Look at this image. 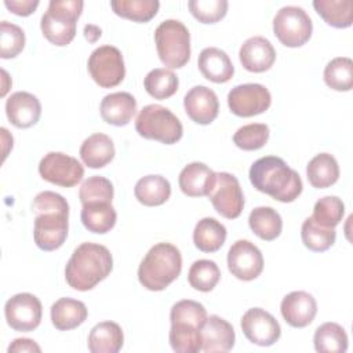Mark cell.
<instances>
[{"label": "cell", "mask_w": 353, "mask_h": 353, "mask_svg": "<svg viewBox=\"0 0 353 353\" xmlns=\"http://www.w3.org/2000/svg\"><path fill=\"white\" fill-rule=\"evenodd\" d=\"M102 34V30L97 26V25H85L84 26V36L85 39L90 41V43H94L97 41Z\"/></svg>", "instance_id": "681fc988"}, {"label": "cell", "mask_w": 353, "mask_h": 353, "mask_svg": "<svg viewBox=\"0 0 353 353\" xmlns=\"http://www.w3.org/2000/svg\"><path fill=\"white\" fill-rule=\"evenodd\" d=\"M269 127L263 123H251L240 127L234 135L233 142L243 150H258L269 141Z\"/></svg>", "instance_id": "60d3db41"}, {"label": "cell", "mask_w": 353, "mask_h": 353, "mask_svg": "<svg viewBox=\"0 0 353 353\" xmlns=\"http://www.w3.org/2000/svg\"><path fill=\"white\" fill-rule=\"evenodd\" d=\"M110 7L121 18L145 23L157 14L160 3L157 0H112Z\"/></svg>", "instance_id": "d590c367"}, {"label": "cell", "mask_w": 353, "mask_h": 353, "mask_svg": "<svg viewBox=\"0 0 353 353\" xmlns=\"http://www.w3.org/2000/svg\"><path fill=\"white\" fill-rule=\"evenodd\" d=\"M313 7L324 22L332 28L345 29L353 22L352 0H314Z\"/></svg>", "instance_id": "d6a6232c"}, {"label": "cell", "mask_w": 353, "mask_h": 353, "mask_svg": "<svg viewBox=\"0 0 353 353\" xmlns=\"http://www.w3.org/2000/svg\"><path fill=\"white\" fill-rule=\"evenodd\" d=\"M41 302L29 292H19L12 295L4 305V316L7 324L21 332L36 330L41 323Z\"/></svg>", "instance_id": "8fae6325"}, {"label": "cell", "mask_w": 353, "mask_h": 353, "mask_svg": "<svg viewBox=\"0 0 353 353\" xmlns=\"http://www.w3.org/2000/svg\"><path fill=\"white\" fill-rule=\"evenodd\" d=\"M182 270L181 251L171 243L154 244L138 268V280L149 291H163Z\"/></svg>", "instance_id": "3957f363"}, {"label": "cell", "mask_w": 353, "mask_h": 353, "mask_svg": "<svg viewBox=\"0 0 353 353\" xmlns=\"http://www.w3.org/2000/svg\"><path fill=\"white\" fill-rule=\"evenodd\" d=\"M215 211L228 219L240 216L244 208V196L239 179L229 172H216V181L207 196Z\"/></svg>", "instance_id": "7c38bea8"}, {"label": "cell", "mask_w": 353, "mask_h": 353, "mask_svg": "<svg viewBox=\"0 0 353 353\" xmlns=\"http://www.w3.org/2000/svg\"><path fill=\"white\" fill-rule=\"evenodd\" d=\"M134 194L135 199L146 207L161 205L171 196V185L168 179L161 175H146L135 183Z\"/></svg>", "instance_id": "83f0119b"}, {"label": "cell", "mask_w": 353, "mask_h": 353, "mask_svg": "<svg viewBox=\"0 0 353 353\" xmlns=\"http://www.w3.org/2000/svg\"><path fill=\"white\" fill-rule=\"evenodd\" d=\"M51 323L59 331H69L81 325L87 316V307L81 301L73 298H59L50 310Z\"/></svg>", "instance_id": "484cf974"}, {"label": "cell", "mask_w": 353, "mask_h": 353, "mask_svg": "<svg viewBox=\"0 0 353 353\" xmlns=\"http://www.w3.org/2000/svg\"><path fill=\"white\" fill-rule=\"evenodd\" d=\"M239 58L245 70L262 73L273 66L276 61V50L266 37L252 36L241 44Z\"/></svg>", "instance_id": "ac0fdd59"}, {"label": "cell", "mask_w": 353, "mask_h": 353, "mask_svg": "<svg viewBox=\"0 0 353 353\" xmlns=\"http://www.w3.org/2000/svg\"><path fill=\"white\" fill-rule=\"evenodd\" d=\"M280 312L288 325L303 328L314 320L317 314V302L313 295L306 291H292L283 298Z\"/></svg>", "instance_id": "e0dca14e"}, {"label": "cell", "mask_w": 353, "mask_h": 353, "mask_svg": "<svg viewBox=\"0 0 353 353\" xmlns=\"http://www.w3.org/2000/svg\"><path fill=\"white\" fill-rule=\"evenodd\" d=\"M347 334L336 323H324L317 327L313 336V345L319 353H345L347 350Z\"/></svg>", "instance_id": "836d02e7"}, {"label": "cell", "mask_w": 353, "mask_h": 353, "mask_svg": "<svg viewBox=\"0 0 353 353\" xmlns=\"http://www.w3.org/2000/svg\"><path fill=\"white\" fill-rule=\"evenodd\" d=\"M157 55L163 65L179 69L190 59V33L183 22L165 19L154 30Z\"/></svg>", "instance_id": "5b68a950"}, {"label": "cell", "mask_w": 353, "mask_h": 353, "mask_svg": "<svg viewBox=\"0 0 353 353\" xmlns=\"http://www.w3.org/2000/svg\"><path fill=\"white\" fill-rule=\"evenodd\" d=\"M188 7L192 15L201 23H215L228 12L226 0H190Z\"/></svg>", "instance_id": "ee69618b"}, {"label": "cell", "mask_w": 353, "mask_h": 353, "mask_svg": "<svg viewBox=\"0 0 353 353\" xmlns=\"http://www.w3.org/2000/svg\"><path fill=\"white\" fill-rule=\"evenodd\" d=\"M221 279V270L214 261L199 259L194 261L188 273V281L190 287L197 291L208 292L215 288Z\"/></svg>", "instance_id": "f35d334b"}, {"label": "cell", "mask_w": 353, "mask_h": 353, "mask_svg": "<svg viewBox=\"0 0 353 353\" xmlns=\"http://www.w3.org/2000/svg\"><path fill=\"white\" fill-rule=\"evenodd\" d=\"M179 85L178 76L165 68L152 69L143 79L146 92L154 99H167L172 97Z\"/></svg>", "instance_id": "8d00e7d4"}, {"label": "cell", "mask_w": 353, "mask_h": 353, "mask_svg": "<svg viewBox=\"0 0 353 353\" xmlns=\"http://www.w3.org/2000/svg\"><path fill=\"white\" fill-rule=\"evenodd\" d=\"M248 176L256 190L281 203H292L303 189L299 174L276 156H265L254 161Z\"/></svg>", "instance_id": "6da1fadb"}, {"label": "cell", "mask_w": 353, "mask_h": 353, "mask_svg": "<svg viewBox=\"0 0 353 353\" xmlns=\"http://www.w3.org/2000/svg\"><path fill=\"white\" fill-rule=\"evenodd\" d=\"M124 343L121 327L114 321H101L88 334L87 346L91 353H117Z\"/></svg>", "instance_id": "cb8c5ba5"}, {"label": "cell", "mask_w": 353, "mask_h": 353, "mask_svg": "<svg viewBox=\"0 0 353 353\" xmlns=\"http://www.w3.org/2000/svg\"><path fill=\"white\" fill-rule=\"evenodd\" d=\"M201 334V350L204 353L212 352H229L234 346L236 334L234 328L225 319L212 314L207 316L205 321L200 328Z\"/></svg>", "instance_id": "ffe728a7"}, {"label": "cell", "mask_w": 353, "mask_h": 353, "mask_svg": "<svg viewBox=\"0 0 353 353\" xmlns=\"http://www.w3.org/2000/svg\"><path fill=\"white\" fill-rule=\"evenodd\" d=\"M345 214V204L336 196H324L319 199L313 207L312 218L321 226L335 228L339 225Z\"/></svg>", "instance_id": "ab89813d"}, {"label": "cell", "mask_w": 353, "mask_h": 353, "mask_svg": "<svg viewBox=\"0 0 353 353\" xmlns=\"http://www.w3.org/2000/svg\"><path fill=\"white\" fill-rule=\"evenodd\" d=\"M301 237L307 250L313 252H324L334 245L336 232L335 228L321 226L312 216H309L302 222Z\"/></svg>", "instance_id": "e575fe53"}, {"label": "cell", "mask_w": 353, "mask_h": 353, "mask_svg": "<svg viewBox=\"0 0 353 353\" xmlns=\"http://www.w3.org/2000/svg\"><path fill=\"white\" fill-rule=\"evenodd\" d=\"M272 95L269 90L258 83L239 84L228 94V106L239 117H252L269 109Z\"/></svg>", "instance_id": "30bf717a"}, {"label": "cell", "mask_w": 353, "mask_h": 353, "mask_svg": "<svg viewBox=\"0 0 353 353\" xmlns=\"http://www.w3.org/2000/svg\"><path fill=\"white\" fill-rule=\"evenodd\" d=\"M114 194V189L112 182L101 175H94L87 178L79 190V199L81 204L106 201L112 203Z\"/></svg>", "instance_id": "b9f144b4"}, {"label": "cell", "mask_w": 353, "mask_h": 353, "mask_svg": "<svg viewBox=\"0 0 353 353\" xmlns=\"http://www.w3.org/2000/svg\"><path fill=\"white\" fill-rule=\"evenodd\" d=\"M197 66L201 74L212 83H226L234 74V66L229 55L218 47H207L201 50Z\"/></svg>", "instance_id": "603a6c76"}, {"label": "cell", "mask_w": 353, "mask_h": 353, "mask_svg": "<svg viewBox=\"0 0 353 353\" xmlns=\"http://www.w3.org/2000/svg\"><path fill=\"white\" fill-rule=\"evenodd\" d=\"M6 114L17 128L34 125L41 116V103L36 95L26 91H17L6 101Z\"/></svg>", "instance_id": "d6986e66"}, {"label": "cell", "mask_w": 353, "mask_h": 353, "mask_svg": "<svg viewBox=\"0 0 353 353\" xmlns=\"http://www.w3.org/2000/svg\"><path fill=\"white\" fill-rule=\"evenodd\" d=\"M81 223L84 228L97 234H105L110 232L117 221V214L112 203L106 201H97L83 204L81 208Z\"/></svg>", "instance_id": "4316f807"}, {"label": "cell", "mask_w": 353, "mask_h": 353, "mask_svg": "<svg viewBox=\"0 0 353 353\" xmlns=\"http://www.w3.org/2000/svg\"><path fill=\"white\" fill-rule=\"evenodd\" d=\"M25 32L8 21L0 22V57L3 59L15 58L25 47Z\"/></svg>", "instance_id": "7bdbcfd3"}, {"label": "cell", "mask_w": 353, "mask_h": 353, "mask_svg": "<svg viewBox=\"0 0 353 353\" xmlns=\"http://www.w3.org/2000/svg\"><path fill=\"white\" fill-rule=\"evenodd\" d=\"M83 7L81 0H51L40 22L44 37L58 47L70 44L76 36V25Z\"/></svg>", "instance_id": "277c9868"}, {"label": "cell", "mask_w": 353, "mask_h": 353, "mask_svg": "<svg viewBox=\"0 0 353 353\" xmlns=\"http://www.w3.org/2000/svg\"><path fill=\"white\" fill-rule=\"evenodd\" d=\"M273 32L281 44L296 48L309 41L313 32V22L302 7L285 6L273 18Z\"/></svg>", "instance_id": "52a82bcc"}, {"label": "cell", "mask_w": 353, "mask_h": 353, "mask_svg": "<svg viewBox=\"0 0 353 353\" xmlns=\"http://www.w3.org/2000/svg\"><path fill=\"white\" fill-rule=\"evenodd\" d=\"M40 176L57 186L72 188L84 176L81 163L62 152H50L39 163Z\"/></svg>", "instance_id": "9c48e42d"}, {"label": "cell", "mask_w": 353, "mask_h": 353, "mask_svg": "<svg viewBox=\"0 0 353 353\" xmlns=\"http://www.w3.org/2000/svg\"><path fill=\"white\" fill-rule=\"evenodd\" d=\"M183 108L186 114L197 124H211L219 112V101L216 94L205 85L192 87L185 98Z\"/></svg>", "instance_id": "2e32d148"}, {"label": "cell", "mask_w": 353, "mask_h": 353, "mask_svg": "<svg viewBox=\"0 0 353 353\" xmlns=\"http://www.w3.org/2000/svg\"><path fill=\"white\" fill-rule=\"evenodd\" d=\"M207 319L205 307L196 301L182 299L172 305L170 312V321H189L197 325H203Z\"/></svg>", "instance_id": "f6af8a7d"}, {"label": "cell", "mask_w": 353, "mask_h": 353, "mask_svg": "<svg viewBox=\"0 0 353 353\" xmlns=\"http://www.w3.org/2000/svg\"><path fill=\"white\" fill-rule=\"evenodd\" d=\"M135 130L142 138L165 145L176 143L183 135L179 119L168 108L157 103H150L141 109L135 120Z\"/></svg>", "instance_id": "8992f818"}, {"label": "cell", "mask_w": 353, "mask_h": 353, "mask_svg": "<svg viewBox=\"0 0 353 353\" xmlns=\"http://www.w3.org/2000/svg\"><path fill=\"white\" fill-rule=\"evenodd\" d=\"M309 183L316 189L332 186L339 178V165L336 159L330 153L316 154L306 165Z\"/></svg>", "instance_id": "f1b7e54d"}, {"label": "cell", "mask_w": 353, "mask_h": 353, "mask_svg": "<svg viewBox=\"0 0 353 353\" xmlns=\"http://www.w3.org/2000/svg\"><path fill=\"white\" fill-rule=\"evenodd\" d=\"M32 211L34 215L41 212H51V211L69 214V204L66 199H63V196H61L59 193L44 190L36 194L32 204Z\"/></svg>", "instance_id": "bcb514c9"}, {"label": "cell", "mask_w": 353, "mask_h": 353, "mask_svg": "<svg viewBox=\"0 0 353 353\" xmlns=\"http://www.w3.org/2000/svg\"><path fill=\"white\" fill-rule=\"evenodd\" d=\"M226 234V228L219 221L205 216L194 226L193 243L203 252H215L223 245Z\"/></svg>", "instance_id": "f546056e"}, {"label": "cell", "mask_w": 353, "mask_h": 353, "mask_svg": "<svg viewBox=\"0 0 353 353\" xmlns=\"http://www.w3.org/2000/svg\"><path fill=\"white\" fill-rule=\"evenodd\" d=\"M245 338L258 346H272L281 335L279 321L262 307L248 309L240 321Z\"/></svg>", "instance_id": "9a60e30c"}, {"label": "cell", "mask_w": 353, "mask_h": 353, "mask_svg": "<svg viewBox=\"0 0 353 353\" xmlns=\"http://www.w3.org/2000/svg\"><path fill=\"white\" fill-rule=\"evenodd\" d=\"M200 325L189 321H172L170 328V345L178 353H197L201 350Z\"/></svg>", "instance_id": "1f68e13d"}, {"label": "cell", "mask_w": 353, "mask_h": 353, "mask_svg": "<svg viewBox=\"0 0 353 353\" xmlns=\"http://www.w3.org/2000/svg\"><path fill=\"white\" fill-rule=\"evenodd\" d=\"M79 154L87 167L102 168L113 160L114 143L106 134L97 132L83 141Z\"/></svg>", "instance_id": "d4e9b609"}, {"label": "cell", "mask_w": 353, "mask_h": 353, "mask_svg": "<svg viewBox=\"0 0 353 353\" xmlns=\"http://www.w3.org/2000/svg\"><path fill=\"white\" fill-rule=\"evenodd\" d=\"M216 181V172L200 161L189 163L179 172L178 183L183 194L189 197L208 196Z\"/></svg>", "instance_id": "44dd1931"}, {"label": "cell", "mask_w": 353, "mask_h": 353, "mask_svg": "<svg viewBox=\"0 0 353 353\" xmlns=\"http://www.w3.org/2000/svg\"><path fill=\"white\" fill-rule=\"evenodd\" d=\"M248 225L251 230L262 240L272 241L281 234L283 219L272 207H256L250 212Z\"/></svg>", "instance_id": "4dcf8cb0"}, {"label": "cell", "mask_w": 353, "mask_h": 353, "mask_svg": "<svg viewBox=\"0 0 353 353\" xmlns=\"http://www.w3.org/2000/svg\"><path fill=\"white\" fill-rule=\"evenodd\" d=\"M101 117L108 124L127 125L137 113V99L130 92H112L103 97L99 106Z\"/></svg>", "instance_id": "7402d4cb"}, {"label": "cell", "mask_w": 353, "mask_h": 353, "mask_svg": "<svg viewBox=\"0 0 353 353\" xmlns=\"http://www.w3.org/2000/svg\"><path fill=\"white\" fill-rule=\"evenodd\" d=\"M68 212H41L34 216L33 239L43 251H55L63 245L68 237Z\"/></svg>", "instance_id": "5bb4252c"}, {"label": "cell", "mask_w": 353, "mask_h": 353, "mask_svg": "<svg viewBox=\"0 0 353 353\" xmlns=\"http://www.w3.org/2000/svg\"><path fill=\"white\" fill-rule=\"evenodd\" d=\"M0 131H1V137H3V145H4V149H3V160H4L8 154L10 148L12 149V137L8 134L7 128H4V127Z\"/></svg>", "instance_id": "f907efd6"}, {"label": "cell", "mask_w": 353, "mask_h": 353, "mask_svg": "<svg viewBox=\"0 0 353 353\" xmlns=\"http://www.w3.org/2000/svg\"><path fill=\"white\" fill-rule=\"evenodd\" d=\"M87 69L92 80L102 88L119 85L125 76L123 54L114 46L95 48L88 58Z\"/></svg>", "instance_id": "ba28073f"}, {"label": "cell", "mask_w": 353, "mask_h": 353, "mask_svg": "<svg viewBox=\"0 0 353 353\" xmlns=\"http://www.w3.org/2000/svg\"><path fill=\"white\" fill-rule=\"evenodd\" d=\"M8 353H21V352H36L40 353L41 347L29 338H17L8 346Z\"/></svg>", "instance_id": "c3c4849f"}, {"label": "cell", "mask_w": 353, "mask_h": 353, "mask_svg": "<svg viewBox=\"0 0 353 353\" xmlns=\"http://www.w3.org/2000/svg\"><path fill=\"white\" fill-rule=\"evenodd\" d=\"M325 84L335 91H350L353 88V61L347 57L331 59L323 73Z\"/></svg>", "instance_id": "74e56055"}, {"label": "cell", "mask_w": 353, "mask_h": 353, "mask_svg": "<svg viewBox=\"0 0 353 353\" xmlns=\"http://www.w3.org/2000/svg\"><path fill=\"white\" fill-rule=\"evenodd\" d=\"M113 269L110 251L95 243H81L65 266V280L73 290L88 291L105 280Z\"/></svg>", "instance_id": "7a4b0ae2"}, {"label": "cell", "mask_w": 353, "mask_h": 353, "mask_svg": "<svg viewBox=\"0 0 353 353\" xmlns=\"http://www.w3.org/2000/svg\"><path fill=\"white\" fill-rule=\"evenodd\" d=\"M1 74H3V90H1V97H4L6 94H7V91H8V88L11 87V84H7V81H11L10 80V77H8V74H7V72L3 69L1 70Z\"/></svg>", "instance_id": "816d5d0a"}, {"label": "cell", "mask_w": 353, "mask_h": 353, "mask_svg": "<svg viewBox=\"0 0 353 353\" xmlns=\"http://www.w3.org/2000/svg\"><path fill=\"white\" fill-rule=\"evenodd\" d=\"M4 6L15 15L28 17L37 8L39 0H6Z\"/></svg>", "instance_id": "7dc6e473"}, {"label": "cell", "mask_w": 353, "mask_h": 353, "mask_svg": "<svg viewBox=\"0 0 353 353\" xmlns=\"http://www.w3.org/2000/svg\"><path fill=\"white\" fill-rule=\"evenodd\" d=\"M228 269L239 280L251 281L263 270L261 250L250 240H237L228 251Z\"/></svg>", "instance_id": "4fadbf2b"}]
</instances>
